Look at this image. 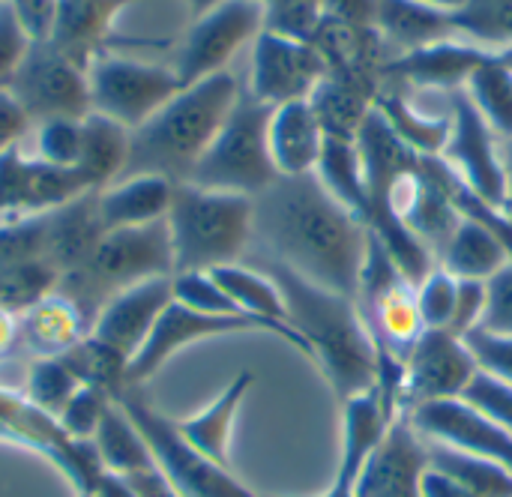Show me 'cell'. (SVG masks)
<instances>
[{
  "mask_svg": "<svg viewBox=\"0 0 512 497\" xmlns=\"http://www.w3.org/2000/svg\"><path fill=\"white\" fill-rule=\"evenodd\" d=\"M309 105L324 129L327 138L333 141H357V132L366 120V114L372 111V96H366L363 90L336 81V78H324L315 93L309 96Z\"/></svg>",
  "mask_w": 512,
  "mask_h": 497,
  "instance_id": "obj_32",
  "label": "cell"
},
{
  "mask_svg": "<svg viewBox=\"0 0 512 497\" xmlns=\"http://www.w3.org/2000/svg\"><path fill=\"white\" fill-rule=\"evenodd\" d=\"M327 78V60L315 42L291 39L273 30H261L252 42V78L249 93L270 105H288L309 99Z\"/></svg>",
  "mask_w": 512,
  "mask_h": 497,
  "instance_id": "obj_13",
  "label": "cell"
},
{
  "mask_svg": "<svg viewBox=\"0 0 512 497\" xmlns=\"http://www.w3.org/2000/svg\"><path fill=\"white\" fill-rule=\"evenodd\" d=\"M78 497H90V495H78Z\"/></svg>",
  "mask_w": 512,
  "mask_h": 497,
  "instance_id": "obj_60",
  "label": "cell"
},
{
  "mask_svg": "<svg viewBox=\"0 0 512 497\" xmlns=\"http://www.w3.org/2000/svg\"><path fill=\"white\" fill-rule=\"evenodd\" d=\"M465 345L474 354V363L480 372L512 387V336H495L486 330H474L465 336Z\"/></svg>",
  "mask_w": 512,
  "mask_h": 497,
  "instance_id": "obj_47",
  "label": "cell"
},
{
  "mask_svg": "<svg viewBox=\"0 0 512 497\" xmlns=\"http://www.w3.org/2000/svg\"><path fill=\"white\" fill-rule=\"evenodd\" d=\"M480 330L512 336V261L486 282V315Z\"/></svg>",
  "mask_w": 512,
  "mask_h": 497,
  "instance_id": "obj_48",
  "label": "cell"
},
{
  "mask_svg": "<svg viewBox=\"0 0 512 497\" xmlns=\"http://www.w3.org/2000/svg\"><path fill=\"white\" fill-rule=\"evenodd\" d=\"M390 423H393V417L387 414L378 387H372L369 393H360L351 402H345L342 465H339V474H336L330 492L324 497H354L357 480H360L366 462L372 459V453L378 450V444L384 441Z\"/></svg>",
  "mask_w": 512,
  "mask_h": 497,
  "instance_id": "obj_21",
  "label": "cell"
},
{
  "mask_svg": "<svg viewBox=\"0 0 512 497\" xmlns=\"http://www.w3.org/2000/svg\"><path fill=\"white\" fill-rule=\"evenodd\" d=\"M405 417L423 441L492 459L512 471V438L465 399L426 402L411 408Z\"/></svg>",
  "mask_w": 512,
  "mask_h": 497,
  "instance_id": "obj_17",
  "label": "cell"
},
{
  "mask_svg": "<svg viewBox=\"0 0 512 497\" xmlns=\"http://www.w3.org/2000/svg\"><path fill=\"white\" fill-rule=\"evenodd\" d=\"M0 435L48 456L51 465H57L72 480L78 495H93L96 483L105 474L93 441L69 438L57 417L39 411L24 396H15L9 390H0Z\"/></svg>",
  "mask_w": 512,
  "mask_h": 497,
  "instance_id": "obj_11",
  "label": "cell"
},
{
  "mask_svg": "<svg viewBox=\"0 0 512 497\" xmlns=\"http://www.w3.org/2000/svg\"><path fill=\"white\" fill-rule=\"evenodd\" d=\"M18 342V312L0 306V357L9 354Z\"/></svg>",
  "mask_w": 512,
  "mask_h": 497,
  "instance_id": "obj_54",
  "label": "cell"
},
{
  "mask_svg": "<svg viewBox=\"0 0 512 497\" xmlns=\"http://www.w3.org/2000/svg\"><path fill=\"white\" fill-rule=\"evenodd\" d=\"M81 159H78V174L93 186L105 189L114 180H120L126 156H129V129L120 123L90 111L81 120Z\"/></svg>",
  "mask_w": 512,
  "mask_h": 497,
  "instance_id": "obj_30",
  "label": "cell"
},
{
  "mask_svg": "<svg viewBox=\"0 0 512 497\" xmlns=\"http://www.w3.org/2000/svg\"><path fill=\"white\" fill-rule=\"evenodd\" d=\"M423 497H477L471 495L462 483H456L453 477H447V474H441V471H435V468H429L426 474H423Z\"/></svg>",
  "mask_w": 512,
  "mask_h": 497,
  "instance_id": "obj_53",
  "label": "cell"
},
{
  "mask_svg": "<svg viewBox=\"0 0 512 497\" xmlns=\"http://www.w3.org/2000/svg\"><path fill=\"white\" fill-rule=\"evenodd\" d=\"M81 384L75 381V375L63 366L60 357H36L27 369V381H24V399L30 405H36L39 411L60 417L63 408L69 405V399L75 396Z\"/></svg>",
  "mask_w": 512,
  "mask_h": 497,
  "instance_id": "obj_39",
  "label": "cell"
},
{
  "mask_svg": "<svg viewBox=\"0 0 512 497\" xmlns=\"http://www.w3.org/2000/svg\"><path fill=\"white\" fill-rule=\"evenodd\" d=\"M486 315V282H474V279H459V291H456V312L450 321V333L456 336H468L474 330H480Z\"/></svg>",
  "mask_w": 512,
  "mask_h": 497,
  "instance_id": "obj_50",
  "label": "cell"
},
{
  "mask_svg": "<svg viewBox=\"0 0 512 497\" xmlns=\"http://www.w3.org/2000/svg\"><path fill=\"white\" fill-rule=\"evenodd\" d=\"M465 399L468 405H474L480 414H486L495 426H501L507 435L512 438V387L486 375V372H477L474 381L465 387V393L459 396Z\"/></svg>",
  "mask_w": 512,
  "mask_h": 497,
  "instance_id": "obj_46",
  "label": "cell"
},
{
  "mask_svg": "<svg viewBox=\"0 0 512 497\" xmlns=\"http://www.w3.org/2000/svg\"><path fill=\"white\" fill-rule=\"evenodd\" d=\"M468 99L474 108L486 117V123L495 129L498 138H512V69L492 54L483 66L474 69V75L465 84Z\"/></svg>",
  "mask_w": 512,
  "mask_h": 497,
  "instance_id": "obj_38",
  "label": "cell"
},
{
  "mask_svg": "<svg viewBox=\"0 0 512 497\" xmlns=\"http://www.w3.org/2000/svg\"><path fill=\"white\" fill-rule=\"evenodd\" d=\"M447 15L459 39L492 54L512 48V0H465Z\"/></svg>",
  "mask_w": 512,
  "mask_h": 497,
  "instance_id": "obj_35",
  "label": "cell"
},
{
  "mask_svg": "<svg viewBox=\"0 0 512 497\" xmlns=\"http://www.w3.org/2000/svg\"><path fill=\"white\" fill-rule=\"evenodd\" d=\"M492 51H483L459 36L399 54L387 63L384 78L414 84V87H438V90H462L477 66H483Z\"/></svg>",
  "mask_w": 512,
  "mask_h": 497,
  "instance_id": "obj_20",
  "label": "cell"
},
{
  "mask_svg": "<svg viewBox=\"0 0 512 497\" xmlns=\"http://www.w3.org/2000/svg\"><path fill=\"white\" fill-rule=\"evenodd\" d=\"M372 24L387 48H393V57L456 36L444 9H432L417 0H375Z\"/></svg>",
  "mask_w": 512,
  "mask_h": 497,
  "instance_id": "obj_27",
  "label": "cell"
},
{
  "mask_svg": "<svg viewBox=\"0 0 512 497\" xmlns=\"http://www.w3.org/2000/svg\"><path fill=\"white\" fill-rule=\"evenodd\" d=\"M252 243H258V255L357 300L369 231L327 192L318 174L279 177L255 198Z\"/></svg>",
  "mask_w": 512,
  "mask_h": 497,
  "instance_id": "obj_1",
  "label": "cell"
},
{
  "mask_svg": "<svg viewBox=\"0 0 512 497\" xmlns=\"http://www.w3.org/2000/svg\"><path fill=\"white\" fill-rule=\"evenodd\" d=\"M168 303H171V276L132 285L114 294L102 306V312L90 327V336L111 345L132 363V357L141 351V345L147 342L150 330L156 327Z\"/></svg>",
  "mask_w": 512,
  "mask_h": 497,
  "instance_id": "obj_19",
  "label": "cell"
},
{
  "mask_svg": "<svg viewBox=\"0 0 512 497\" xmlns=\"http://www.w3.org/2000/svg\"><path fill=\"white\" fill-rule=\"evenodd\" d=\"M27 48H30V36L24 33L12 3L0 0V87L9 84V78L18 69V63L24 60Z\"/></svg>",
  "mask_w": 512,
  "mask_h": 497,
  "instance_id": "obj_49",
  "label": "cell"
},
{
  "mask_svg": "<svg viewBox=\"0 0 512 497\" xmlns=\"http://www.w3.org/2000/svg\"><path fill=\"white\" fill-rule=\"evenodd\" d=\"M255 375L252 372H240L213 405H207L201 414L189 417V420H177L180 435L201 450L207 459H213L216 465L228 468V441H231V429H234V417L246 399V393L252 390Z\"/></svg>",
  "mask_w": 512,
  "mask_h": 497,
  "instance_id": "obj_29",
  "label": "cell"
},
{
  "mask_svg": "<svg viewBox=\"0 0 512 497\" xmlns=\"http://www.w3.org/2000/svg\"><path fill=\"white\" fill-rule=\"evenodd\" d=\"M102 222L96 213V192L45 213V264L66 276L87 264L96 243L102 240Z\"/></svg>",
  "mask_w": 512,
  "mask_h": 497,
  "instance_id": "obj_23",
  "label": "cell"
},
{
  "mask_svg": "<svg viewBox=\"0 0 512 497\" xmlns=\"http://www.w3.org/2000/svg\"><path fill=\"white\" fill-rule=\"evenodd\" d=\"M81 120H51V123L36 126V153H39V159L75 171L78 159H81V138H84Z\"/></svg>",
  "mask_w": 512,
  "mask_h": 497,
  "instance_id": "obj_44",
  "label": "cell"
},
{
  "mask_svg": "<svg viewBox=\"0 0 512 497\" xmlns=\"http://www.w3.org/2000/svg\"><path fill=\"white\" fill-rule=\"evenodd\" d=\"M129 3L135 0H57V21L48 42L87 69L102 51H108L111 21Z\"/></svg>",
  "mask_w": 512,
  "mask_h": 497,
  "instance_id": "obj_22",
  "label": "cell"
},
{
  "mask_svg": "<svg viewBox=\"0 0 512 497\" xmlns=\"http://www.w3.org/2000/svg\"><path fill=\"white\" fill-rule=\"evenodd\" d=\"M6 90L33 126L51 120H81L93 111L87 69L63 57L51 42H30Z\"/></svg>",
  "mask_w": 512,
  "mask_h": 497,
  "instance_id": "obj_8",
  "label": "cell"
},
{
  "mask_svg": "<svg viewBox=\"0 0 512 497\" xmlns=\"http://www.w3.org/2000/svg\"><path fill=\"white\" fill-rule=\"evenodd\" d=\"M165 276H174V252L168 222L162 219L153 225L105 231L87 264L60 276L54 291L69 297L93 327L96 315L114 294Z\"/></svg>",
  "mask_w": 512,
  "mask_h": 497,
  "instance_id": "obj_5",
  "label": "cell"
},
{
  "mask_svg": "<svg viewBox=\"0 0 512 497\" xmlns=\"http://www.w3.org/2000/svg\"><path fill=\"white\" fill-rule=\"evenodd\" d=\"M93 189L78 171L51 165L45 159H30L21 147L0 156V219L36 216L78 201Z\"/></svg>",
  "mask_w": 512,
  "mask_h": 497,
  "instance_id": "obj_16",
  "label": "cell"
},
{
  "mask_svg": "<svg viewBox=\"0 0 512 497\" xmlns=\"http://www.w3.org/2000/svg\"><path fill=\"white\" fill-rule=\"evenodd\" d=\"M114 399L96 387H78L75 396L69 399V405L63 408V414L57 417L60 426L66 429L69 438L75 441H93L99 423H102V414L105 408L111 405Z\"/></svg>",
  "mask_w": 512,
  "mask_h": 497,
  "instance_id": "obj_45",
  "label": "cell"
},
{
  "mask_svg": "<svg viewBox=\"0 0 512 497\" xmlns=\"http://www.w3.org/2000/svg\"><path fill=\"white\" fill-rule=\"evenodd\" d=\"M30 126L33 123L15 102V96L6 87H0V156L12 147H21V138L30 132Z\"/></svg>",
  "mask_w": 512,
  "mask_h": 497,
  "instance_id": "obj_52",
  "label": "cell"
},
{
  "mask_svg": "<svg viewBox=\"0 0 512 497\" xmlns=\"http://www.w3.org/2000/svg\"><path fill=\"white\" fill-rule=\"evenodd\" d=\"M117 405L135 423L156 468L165 474V480L174 486V492L180 497H258L240 480H234L225 465H216L201 450H195L180 435L177 420H168L159 411H153L141 399V390L126 387L117 396Z\"/></svg>",
  "mask_w": 512,
  "mask_h": 497,
  "instance_id": "obj_7",
  "label": "cell"
},
{
  "mask_svg": "<svg viewBox=\"0 0 512 497\" xmlns=\"http://www.w3.org/2000/svg\"><path fill=\"white\" fill-rule=\"evenodd\" d=\"M474 354L465 339L450 330H423L405 354V378L399 411L438 399H459L477 375Z\"/></svg>",
  "mask_w": 512,
  "mask_h": 497,
  "instance_id": "obj_14",
  "label": "cell"
},
{
  "mask_svg": "<svg viewBox=\"0 0 512 497\" xmlns=\"http://www.w3.org/2000/svg\"><path fill=\"white\" fill-rule=\"evenodd\" d=\"M504 171H507V210L512 213V138L504 144Z\"/></svg>",
  "mask_w": 512,
  "mask_h": 497,
  "instance_id": "obj_56",
  "label": "cell"
},
{
  "mask_svg": "<svg viewBox=\"0 0 512 497\" xmlns=\"http://www.w3.org/2000/svg\"><path fill=\"white\" fill-rule=\"evenodd\" d=\"M450 96V138L441 159L459 174V180L483 201L507 207V171L504 150L498 147L495 129L474 108L465 87Z\"/></svg>",
  "mask_w": 512,
  "mask_h": 497,
  "instance_id": "obj_12",
  "label": "cell"
},
{
  "mask_svg": "<svg viewBox=\"0 0 512 497\" xmlns=\"http://www.w3.org/2000/svg\"><path fill=\"white\" fill-rule=\"evenodd\" d=\"M60 360L75 375V381L81 387H96V390L108 393L114 402L126 390L129 360L120 351H114L111 345L90 336V333L78 345H72L66 354H60Z\"/></svg>",
  "mask_w": 512,
  "mask_h": 497,
  "instance_id": "obj_37",
  "label": "cell"
},
{
  "mask_svg": "<svg viewBox=\"0 0 512 497\" xmlns=\"http://www.w3.org/2000/svg\"><path fill=\"white\" fill-rule=\"evenodd\" d=\"M417 3H426V6H432V9H444V12H453V9H459L465 0H417Z\"/></svg>",
  "mask_w": 512,
  "mask_h": 497,
  "instance_id": "obj_58",
  "label": "cell"
},
{
  "mask_svg": "<svg viewBox=\"0 0 512 497\" xmlns=\"http://www.w3.org/2000/svg\"><path fill=\"white\" fill-rule=\"evenodd\" d=\"M429 471V447L399 414L372 459L366 462L354 497H423V474Z\"/></svg>",
  "mask_w": 512,
  "mask_h": 497,
  "instance_id": "obj_18",
  "label": "cell"
},
{
  "mask_svg": "<svg viewBox=\"0 0 512 497\" xmlns=\"http://www.w3.org/2000/svg\"><path fill=\"white\" fill-rule=\"evenodd\" d=\"M87 333V318L60 291H51L18 315V342L36 357H60Z\"/></svg>",
  "mask_w": 512,
  "mask_h": 497,
  "instance_id": "obj_26",
  "label": "cell"
},
{
  "mask_svg": "<svg viewBox=\"0 0 512 497\" xmlns=\"http://www.w3.org/2000/svg\"><path fill=\"white\" fill-rule=\"evenodd\" d=\"M174 273L237 264L255 240V198L177 183L165 216Z\"/></svg>",
  "mask_w": 512,
  "mask_h": 497,
  "instance_id": "obj_4",
  "label": "cell"
},
{
  "mask_svg": "<svg viewBox=\"0 0 512 497\" xmlns=\"http://www.w3.org/2000/svg\"><path fill=\"white\" fill-rule=\"evenodd\" d=\"M498 57H501V60H504V63H507V66H510V69H512V48H507V51H501Z\"/></svg>",
  "mask_w": 512,
  "mask_h": 497,
  "instance_id": "obj_59",
  "label": "cell"
},
{
  "mask_svg": "<svg viewBox=\"0 0 512 497\" xmlns=\"http://www.w3.org/2000/svg\"><path fill=\"white\" fill-rule=\"evenodd\" d=\"M261 30L264 6L258 0H222L210 12L192 18V27L183 36L171 69L183 87L228 72L231 57L246 42H255Z\"/></svg>",
  "mask_w": 512,
  "mask_h": 497,
  "instance_id": "obj_10",
  "label": "cell"
},
{
  "mask_svg": "<svg viewBox=\"0 0 512 497\" xmlns=\"http://www.w3.org/2000/svg\"><path fill=\"white\" fill-rule=\"evenodd\" d=\"M375 108L384 114L390 129L420 156H441L450 138V114L447 117H423L411 108V102L402 93H393L381 87L375 96Z\"/></svg>",
  "mask_w": 512,
  "mask_h": 497,
  "instance_id": "obj_34",
  "label": "cell"
},
{
  "mask_svg": "<svg viewBox=\"0 0 512 497\" xmlns=\"http://www.w3.org/2000/svg\"><path fill=\"white\" fill-rule=\"evenodd\" d=\"M240 90L243 87L231 72L183 87L150 120L129 132V156L120 180L156 174L171 183H189L198 159L216 138Z\"/></svg>",
  "mask_w": 512,
  "mask_h": 497,
  "instance_id": "obj_3",
  "label": "cell"
},
{
  "mask_svg": "<svg viewBox=\"0 0 512 497\" xmlns=\"http://www.w3.org/2000/svg\"><path fill=\"white\" fill-rule=\"evenodd\" d=\"M327 135L309 105V99L273 108L270 117V153L282 177L315 174Z\"/></svg>",
  "mask_w": 512,
  "mask_h": 497,
  "instance_id": "obj_25",
  "label": "cell"
},
{
  "mask_svg": "<svg viewBox=\"0 0 512 497\" xmlns=\"http://www.w3.org/2000/svg\"><path fill=\"white\" fill-rule=\"evenodd\" d=\"M30 42H48L57 21V0H9Z\"/></svg>",
  "mask_w": 512,
  "mask_h": 497,
  "instance_id": "obj_51",
  "label": "cell"
},
{
  "mask_svg": "<svg viewBox=\"0 0 512 497\" xmlns=\"http://www.w3.org/2000/svg\"><path fill=\"white\" fill-rule=\"evenodd\" d=\"M45 264V213L0 219V273Z\"/></svg>",
  "mask_w": 512,
  "mask_h": 497,
  "instance_id": "obj_40",
  "label": "cell"
},
{
  "mask_svg": "<svg viewBox=\"0 0 512 497\" xmlns=\"http://www.w3.org/2000/svg\"><path fill=\"white\" fill-rule=\"evenodd\" d=\"M270 117V105L258 102L249 90H240L216 138L198 159L189 183L246 198L267 192L282 177L270 153Z\"/></svg>",
  "mask_w": 512,
  "mask_h": 497,
  "instance_id": "obj_6",
  "label": "cell"
},
{
  "mask_svg": "<svg viewBox=\"0 0 512 497\" xmlns=\"http://www.w3.org/2000/svg\"><path fill=\"white\" fill-rule=\"evenodd\" d=\"M222 0H186V6H189V12H192V18H198V15H204V12H210L213 6H219Z\"/></svg>",
  "mask_w": 512,
  "mask_h": 497,
  "instance_id": "obj_57",
  "label": "cell"
},
{
  "mask_svg": "<svg viewBox=\"0 0 512 497\" xmlns=\"http://www.w3.org/2000/svg\"><path fill=\"white\" fill-rule=\"evenodd\" d=\"M87 81L93 111L129 132L150 120L171 96L183 90L174 69L126 60L111 51H102L87 66Z\"/></svg>",
  "mask_w": 512,
  "mask_h": 497,
  "instance_id": "obj_9",
  "label": "cell"
},
{
  "mask_svg": "<svg viewBox=\"0 0 512 497\" xmlns=\"http://www.w3.org/2000/svg\"><path fill=\"white\" fill-rule=\"evenodd\" d=\"M429 468L453 477L456 483H462L471 495L477 497H512V471L504 465L483 459V456H471L462 450H450L441 444H429Z\"/></svg>",
  "mask_w": 512,
  "mask_h": 497,
  "instance_id": "obj_36",
  "label": "cell"
},
{
  "mask_svg": "<svg viewBox=\"0 0 512 497\" xmlns=\"http://www.w3.org/2000/svg\"><path fill=\"white\" fill-rule=\"evenodd\" d=\"M174 186L177 183L156 177V174H135V177H123L99 189L96 213H99L102 231L162 222L171 210Z\"/></svg>",
  "mask_w": 512,
  "mask_h": 497,
  "instance_id": "obj_24",
  "label": "cell"
},
{
  "mask_svg": "<svg viewBox=\"0 0 512 497\" xmlns=\"http://www.w3.org/2000/svg\"><path fill=\"white\" fill-rule=\"evenodd\" d=\"M171 300H177L195 312H207V315H240L234 309V303L228 300V294L213 279V273H207V270L174 273L171 276Z\"/></svg>",
  "mask_w": 512,
  "mask_h": 497,
  "instance_id": "obj_43",
  "label": "cell"
},
{
  "mask_svg": "<svg viewBox=\"0 0 512 497\" xmlns=\"http://www.w3.org/2000/svg\"><path fill=\"white\" fill-rule=\"evenodd\" d=\"M315 174H318V180L327 186V192H330L348 213H354V216L363 222V228H366L369 198H366V180H363L357 144H354V141H333V138H327Z\"/></svg>",
  "mask_w": 512,
  "mask_h": 497,
  "instance_id": "obj_33",
  "label": "cell"
},
{
  "mask_svg": "<svg viewBox=\"0 0 512 497\" xmlns=\"http://www.w3.org/2000/svg\"><path fill=\"white\" fill-rule=\"evenodd\" d=\"M456 291H459V279L450 276L444 267H435L414 288L417 315H420L423 330H450V321L456 312Z\"/></svg>",
  "mask_w": 512,
  "mask_h": 497,
  "instance_id": "obj_42",
  "label": "cell"
},
{
  "mask_svg": "<svg viewBox=\"0 0 512 497\" xmlns=\"http://www.w3.org/2000/svg\"><path fill=\"white\" fill-rule=\"evenodd\" d=\"M93 447H96L102 468L117 474V477H126V474H135V471L156 465L144 438L138 435L135 423L126 417V411L117 402H111L105 408L102 423L93 435Z\"/></svg>",
  "mask_w": 512,
  "mask_h": 497,
  "instance_id": "obj_31",
  "label": "cell"
},
{
  "mask_svg": "<svg viewBox=\"0 0 512 497\" xmlns=\"http://www.w3.org/2000/svg\"><path fill=\"white\" fill-rule=\"evenodd\" d=\"M90 497H135V492L126 486V480H123V477H117V474L105 471V474H102V480L96 483V489H93V495Z\"/></svg>",
  "mask_w": 512,
  "mask_h": 497,
  "instance_id": "obj_55",
  "label": "cell"
},
{
  "mask_svg": "<svg viewBox=\"0 0 512 497\" xmlns=\"http://www.w3.org/2000/svg\"><path fill=\"white\" fill-rule=\"evenodd\" d=\"M231 333H273V327L246 318V315H207V312H195L177 300H171L165 306V312L159 315L156 327L150 330L147 342L141 345V351L132 357L129 372H126V387L141 390L177 351L204 342V339H216V336H231Z\"/></svg>",
  "mask_w": 512,
  "mask_h": 497,
  "instance_id": "obj_15",
  "label": "cell"
},
{
  "mask_svg": "<svg viewBox=\"0 0 512 497\" xmlns=\"http://www.w3.org/2000/svg\"><path fill=\"white\" fill-rule=\"evenodd\" d=\"M264 6V30L291 36V39H306L312 42L321 21L327 0H258Z\"/></svg>",
  "mask_w": 512,
  "mask_h": 497,
  "instance_id": "obj_41",
  "label": "cell"
},
{
  "mask_svg": "<svg viewBox=\"0 0 512 497\" xmlns=\"http://www.w3.org/2000/svg\"><path fill=\"white\" fill-rule=\"evenodd\" d=\"M435 261L456 279L489 282L498 270H504L510 264L512 258L507 246L501 243V237L489 225L462 216L459 228L438 249Z\"/></svg>",
  "mask_w": 512,
  "mask_h": 497,
  "instance_id": "obj_28",
  "label": "cell"
},
{
  "mask_svg": "<svg viewBox=\"0 0 512 497\" xmlns=\"http://www.w3.org/2000/svg\"><path fill=\"white\" fill-rule=\"evenodd\" d=\"M261 270L285 297L288 327L309 345V360L318 363L336 399L345 405L378 387V348L354 297L327 291L300 273L261 255Z\"/></svg>",
  "mask_w": 512,
  "mask_h": 497,
  "instance_id": "obj_2",
  "label": "cell"
}]
</instances>
